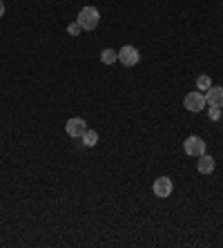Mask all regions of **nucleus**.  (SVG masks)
Masks as SVG:
<instances>
[{
    "label": "nucleus",
    "instance_id": "f257e3e1",
    "mask_svg": "<svg viewBox=\"0 0 223 248\" xmlns=\"http://www.w3.org/2000/svg\"><path fill=\"white\" fill-rule=\"evenodd\" d=\"M76 23L85 29V31H94V29L98 27V23H101V14H98L96 7H83L78 12Z\"/></svg>",
    "mask_w": 223,
    "mask_h": 248
},
{
    "label": "nucleus",
    "instance_id": "f03ea898",
    "mask_svg": "<svg viewBox=\"0 0 223 248\" xmlns=\"http://www.w3.org/2000/svg\"><path fill=\"white\" fill-rule=\"evenodd\" d=\"M183 150L188 156H196L199 159L201 155H206V141L201 137H188L183 143Z\"/></svg>",
    "mask_w": 223,
    "mask_h": 248
},
{
    "label": "nucleus",
    "instance_id": "7ed1b4c3",
    "mask_svg": "<svg viewBox=\"0 0 223 248\" xmlns=\"http://www.w3.org/2000/svg\"><path fill=\"white\" fill-rule=\"evenodd\" d=\"M183 103L190 112H201V110H206L208 101H206V94L203 92H190V94H185Z\"/></svg>",
    "mask_w": 223,
    "mask_h": 248
},
{
    "label": "nucleus",
    "instance_id": "20e7f679",
    "mask_svg": "<svg viewBox=\"0 0 223 248\" xmlns=\"http://www.w3.org/2000/svg\"><path fill=\"white\" fill-rule=\"evenodd\" d=\"M119 61L125 67H134V65L141 61V54H138V49L136 47H132V45H123L119 49Z\"/></svg>",
    "mask_w": 223,
    "mask_h": 248
},
{
    "label": "nucleus",
    "instance_id": "39448f33",
    "mask_svg": "<svg viewBox=\"0 0 223 248\" xmlns=\"http://www.w3.org/2000/svg\"><path fill=\"white\" fill-rule=\"evenodd\" d=\"M65 130H67V134L72 139H80L87 130V123H85V119H80V116H72V119L65 123Z\"/></svg>",
    "mask_w": 223,
    "mask_h": 248
},
{
    "label": "nucleus",
    "instance_id": "423d86ee",
    "mask_svg": "<svg viewBox=\"0 0 223 248\" xmlns=\"http://www.w3.org/2000/svg\"><path fill=\"white\" fill-rule=\"evenodd\" d=\"M152 190H154V195H156V197L165 199V197H170V195H172L174 186H172V179H170V177H159V179L154 181V186H152Z\"/></svg>",
    "mask_w": 223,
    "mask_h": 248
},
{
    "label": "nucleus",
    "instance_id": "0eeeda50",
    "mask_svg": "<svg viewBox=\"0 0 223 248\" xmlns=\"http://www.w3.org/2000/svg\"><path fill=\"white\" fill-rule=\"evenodd\" d=\"M206 101L210 108H223V87L221 85H212L206 92Z\"/></svg>",
    "mask_w": 223,
    "mask_h": 248
},
{
    "label": "nucleus",
    "instance_id": "6e6552de",
    "mask_svg": "<svg viewBox=\"0 0 223 248\" xmlns=\"http://www.w3.org/2000/svg\"><path fill=\"white\" fill-rule=\"evenodd\" d=\"M196 170H199L201 174H212V172H214V156L201 155L199 156V163H196Z\"/></svg>",
    "mask_w": 223,
    "mask_h": 248
},
{
    "label": "nucleus",
    "instance_id": "1a4fd4ad",
    "mask_svg": "<svg viewBox=\"0 0 223 248\" xmlns=\"http://www.w3.org/2000/svg\"><path fill=\"white\" fill-rule=\"evenodd\" d=\"M83 145H85V148H94V145L98 143V134L94 132V130H89V127H87L85 130V134H83Z\"/></svg>",
    "mask_w": 223,
    "mask_h": 248
},
{
    "label": "nucleus",
    "instance_id": "9d476101",
    "mask_svg": "<svg viewBox=\"0 0 223 248\" xmlns=\"http://www.w3.org/2000/svg\"><path fill=\"white\" fill-rule=\"evenodd\" d=\"M116 61H119V52H114V49H103L101 52V63L103 65H114Z\"/></svg>",
    "mask_w": 223,
    "mask_h": 248
},
{
    "label": "nucleus",
    "instance_id": "9b49d317",
    "mask_svg": "<svg viewBox=\"0 0 223 248\" xmlns=\"http://www.w3.org/2000/svg\"><path fill=\"white\" fill-rule=\"evenodd\" d=\"M196 87H199V92H208V90L212 87V78L206 76V74H201L199 78H196Z\"/></svg>",
    "mask_w": 223,
    "mask_h": 248
},
{
    "label": "nucleus",
    "instance_id": "f8f14e48",
    "mask_svg": "<svg viewBox=\"0 0 223 248\" xmlns=\"http://www.w3.org/2000/svg\"><path fill=\"white\" fill-rule=\"evenodd\" d=\"M80 29H83V27H80L78 23H72V25H67V34H69V36H78Z\"/></svg>",
    "mask_w": 223,
    "mask_h": 248
},
{
    "label": "nucleus",
    "instance_id": "ddd939ff",
    "mask_svg": "<svg viewBox=\"0 0 223 248\" xmlns=\"http://www.w3.org/2000/svg\"><path fill=\"white\" fill-rule=\"evenodd\" d=\"M208 114H210L212 121H219V119H221V108H210V110H208Z\"/></svg>",
    "mask_w": 223,
    "mask_h": 248
},
{
    "label": "nucleus",
    "instance_id": "4468645a",
    "mask_svg": "<svg viewBox=\"0 0 223 248\" xmlns=\"http://www.w3.org/2000/svg\"><path fill=\"white\" fill-rule=\"evenodd\" d=\"M5 16V0H0V18Z\"/></svg>",
    "mask_w": 223,
    "mask_h": 248
}]
</instances>
